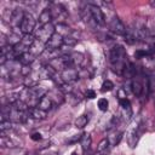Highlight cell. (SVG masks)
<instances>
[{
    "label": "cell",
    "instance_id": "6da1fadb",
    "mask_svg": "<svg viewBox=\"0 0 155 155\" xmlns=\"http://www.w3.org/2000/svg\"><path fill=\"white\" fill-rule=\"evenodd\" d=\"M126 62H127V54L125 48L121 45H115L110 50V63L113 70L119 75L125 74V71L128 69Z\"/></svg>",
    "mask_w": 155,
    "mask_h": 155
},
{
    "label": "cell",
    "instance_id": "7a4b0ae2",
    "mask_svg": "<svg viewBox=\"0 0 155 155\" xmlns=\"http://www.w3.org/2000/svg\"><path fill=\"white\" fill-rule=\"evenodd\" d=\"M56 30V27L52 24V23H48V24H45V25H41L38 30H36V33H35V39L38 40V41H40V42H42V44H45L46 45V42L51 39V36L56 33L54 31Z\"/></svg>",
    "mask_w": 155,
    "mask_h": 155
},
{
    "label": "cell",
    "instance_id": "3957f363",
    "mask_svg": "<svg viewBox=\"0 0 155 155\" xmlns=\"http://www.w3.org/2000/svg\"><path fill=\"white\" fill-rule=\"evenodd\" d=\"M35 25H36V21L33 17V15L29 12H25L23 21L19 25V31L23 34H31L35 29Z\"/></svg>",
    "mask_w": 155,
    "mask_h": 155
},
{
    "label": "cell",
    "instance_id": "277c9868",
    "mask_svg": "<svg viewBox=\"0 0 155 155\" xmlns=\"http://www.w3.org/2000/svg\"><path fill=\"white\" fill-rule=\"evenodd\" d=\"M48 10L51 11L52 18L59 21V24H64V21L67 18V10L61 4H51Z\"/></svg>",
    "mask_w": 155,
    "mask_h": 155
},
{
    "label": "cell",
    "instance_id": "5b68a950",
    "mask_svg": "<svg viewBox=\"0 0 155 155\" xmlns=\"http://www.w3.org/2000/svg\"><path fill=\"white\" fill-rule=\"evenodd\" d=\"M87 7H88V11H90L94 23L98 24V25H104L105 24V18H104V15H103L102 10L94 4H88Z\"/></svg>",
    "mask_w": 155,
    "mask_h": 155
},
{
    "label": "cell",
    "instance_id": "8992f818",
    "mask_svg": "<svg viewBox=\"0 0 155 155\" xmlns=\"http://www.w3.org/2000/svg\"><path fill=\"white\" fill-rule=\"evenodd\" d=\"M64 44V36H62L58 33H54L51 39L46 42V50L47 51H57L62 47V45Z\"/></svg>",
    "mask_w": 155,
    "mask_h": 155
},
{
    "label": "cell",
    "instance_id": "52a82bcc",
    "mask_svg": "<svg viewBox=\"0 0 155 155\" xmlns=\"http://www.w3.org/2000/svg\"><path fill=\"white\" fill-rule=\"evenodd\" d=\"M61 79L65 84H71V82H74L75 80L79 79V71H78V69H75L73 67L65 68L61 73Z\"/></svg>",
    "mask_w": 155,
    "mask_h": 155
},
{
    "label": "cell",
    "instance_id": "ba28073f",
    "mask_svg": "<svg viewBox=\"0 0 155 155\" xmlns=\"http://www.w3.org/2000/svg\"><path fill=\"white\" fill-rule=\"evenodd\" d=\"M109 29H110V31H113L114 34H117V35H125L126 31H127L125 24L116 16H114L110 19V22H109Z\"/></svg>",
    "mask_w": 155,
    "mask_h": 155
},
{
    "label": "cell",
    "instance_id": "9c48e42d",
    "mask_svg": "<svg viewBox=\"0 0 155 155\" xmlns=\"http://www.w3.org/2000/svg\"><path fill=\"white\" fill-rule=\"evenodd\" d=\"M25 15V11H23L22 8H15L12 12H11V16H10V24L16 28V27H19L22 21H23V17Z\"/></svg>",
    "mask_w": 155,
    "mask_h": 155
},
{
    "label": "cell",
    "instance_id": "30bf717a",
    "mask_svg": "<svg viewBox=\"0 0 155 155\" xmlns=\"http://www.w3.org/2000/svg\"><path fill=\"white\" fill-rule=\"evenodd\" d=\"M46 96L52 101L53 105H59V104H62V103H63V101H64L63 94H62V92H61L58 88H57V90H52V91L47 92V93H46Z\"/></svg>",
    "mask_w": 155,
    "mask_h": 155
},
{
    "label": "cell",
    "instance_id": "8fae6325",
    "mask_svg": "<svg viewBox=\"0 0 155 155\" xmlns=\"http://www.w3.org/2000/svg\"><path fill=\"white\" fill-rule=\"evenodd\" d=\"M148 87H149V85L144 87V86H143V84H142L139 80H137V79H133V80H132V82H131L132 92H133L137 97H140V96H142V93L144 92V88L148 91Z\"/></svg>",
    "mask_w": 155,
    "mask_h": 155
},
{
    "label": "cell",
    "instance_id": "7c38bea8",
    "mask_svg": "<svg viewBox=\"0 0 155 155\" xmlns=\"http://www.w3.org/2000/svg\"><path fill=\"white\" fill-rule=\"evenodd\" d=\"M29 115H30L31 119L40 121V120H45V119H46L47 111H44V110H41L40 108H38V107H33V108L29 109Z\"/></svg>",
    "mask_w": 155,
    "mask_h": 155
},
{
    "label": "cell",
    "instance_id": "4fadbf2b",
    "mask_svg": "<svg viewBox=\"0 0 155 155\" xmlns=\"http://www.w3.org/2000/svg\"><path fill=\"white\" fill-rule=\"evenodd\" d=\"M35 58H36V56H34L31 52H25V53H23L22 56H19L18 57V62L22 64V65H30L31 63H34L35 62Z\"/></svg>",
    "mask_w": 155,
    "mask_h": 155
},
{
    "label": "cell",
    "instance_id": "5bb4252c",
    "mask_svg": "<svg viewBox=\"0 0 155 155\" xmlns=\"http://www.w3.org/2000/svg\"><path fill=\"white\" fill-rule=\"evenodd\" d=\"M36 107L38 108H40L41 110H44V111H48L52 107H53V103H52V101L45 94V96H42L41 98H40V101L38 102V104H36Z\"/></svg>",
    "mask_w": 155,
    "mask_h": 155
},
{
    "label": "cell",
    "instance_id": "9a60e30c",
    "mask_svg": "<svg viewBox=\"0 0 155 155\" xmlns=\"http://www.w3.org/2000/svg\"><path fill=\"white\" fill-rule=\"evenodd\" d=\"M52 19H53V18H52L51 11H50L48 8L42 10V12L39 15V23H40L41 25H45V24L51 23V21H52Z\"/></svg>",
    "mask_w": 155,
    "mask_h": 155
},
{
    "label": "cell",
    "instance_id": "2e32d148",
    "mask_svg": "<svg viewBox=\"0 0 155 155\" xmlns=\"http://www.w3.org/2000/svg\"><path fill=\"white\" fill-rule=\"evenodd\" d=\"M91 143H92V138L88 133H82L81 137H80V144H81V148L84 151H87L91 147Z\"/></svg>",
    "mask_w": 155,
    "mask_h": 155
},
{
    "label": "cell",
    "instance_id": "e0dca14e",
    "mask_svg": "<svg viewBox=\"0 0 155 155\" xmlns=\"http://www.w3.org/2000/svg\"><path fill=\"white\" fill-rule=\"evenodd\" d=\"M87 122H88V116L87 115H81L75 120V126L79 127V128H82L87 125Z\"/></svg>",
    "mask_w": 155,
    "mask_h": 155
},
{
    "label": "cell",
    "instance_id": "ac0fdd59",
    "mask_svg": "<svg viewBox=\"0 0 155 155\" xmlns=\"http://www.w3.org/2000/svg\"><path fill=\"white\" fill-rule=\"evenodd\" d=\"M108 147H109V139H108V138H104V139H102V140L99 142V144H98V147H97V151H98V153L107 151Z\"/></svg>",
    "mask_w": 155,
    "mask_h": 155
},
{
    "label": "cell",
    "instance_id": "d6986e66",
    "mask_svg": "<svg viewBox=\"0 0 155 155\" xmlns=\"http://www.w3.org/2000/svg\"><path fill=\"white\" fill-rule=\"evenodd\" d=\"M11 125H12V121L11 120H4L0 122V131L1 132H6V131H10L11 130Z\"/></svg>",
    "mask_w": 155,
    "mask_h": 155
},
{
    "label": "cell",
    "instance_id": "ffe728a7",
    "mask_svg": "<svg viewBox=\"0 0 155 155\" xmlns=\"http://www.w3.org/2000/svg\"><path fill=\"white\" fill-rule=\"evenodd\" d=\"M114 87V84L110 81V80H105L103 84H102V92H108V91H111Z\"/></svg>",
    "mask_w": 155,
    "mask_h": 155
},
{
    "label": "cell",
    "instance_id": "44dd1931",
    "mask_svg": "<svg viewBox=\"0 0 155 155\" xmlns=\"http://www.w3.org/2000/svg\"><path fill=\"white\" fill-rule=\"evenodd\" d=\"M119 102H120V105L124 110H131V103H130L128 98H121Z\"/></svg>",
    "mask_w": 155,
    "mask_h": 155
},
{
    "label": "cell",
    "instance_id": "7402d4cb",
    "mask_svg": "<svg viewBox=\"0 0 155 155\" xmlns=\"http://www.w3.org/2000/svg\"><path fill=\"white\" fill-rule=\"evenodd\" d=\"M108 105H109V102L105 99V98H101L98 101V108L102 110V111H107L108 110Z\"/></svg>",
    "mask_w": 155,
    "mask_h": 155
},
{
    "label": "cell",
    "instance_id": "603a6c76",
    "mask_svg": "<svg viewBox=\"0 0 155 155\" xmlns=\"http://www.w3.org/2000/svg\"><path fill=\"white\" fill-rule=\"evenodd\" d=\"M153 51H144V50H138L134 52V57L136 58H143V57H147L149 54H151Z\"/></svg>",
    "mask_w": 155,
    "mask_h": 155
},
{
    "label": "cell",
    "instance_id": "cb8c5ba5",
    "mask_svg": "<svg viewBox=\"0 0 155 155\" xmlns=\"http://www.w3.org/2000/svg\"><path fill=\"white\" fill-rule=\"evenodd\" d=\"M76 42H78V39H75V38H73L70 35L64 38V44L68 45V46H74V45H76Z\"/></svg>",
    "mask_w": 155,
    "mask_h": 155
},
{
    "label": "cell",
    "instance_id": "d4e9b609",
    "mask_svg": "<svg viewBox=\"0 0 155 155\" xmlns=\"http://www.w3.org/2000/svg\"><path fill=\"white\" fill-rule=\"evenodd\" d=\"M85 96L87 98H90V99H93V98H96V92L93 90H87L86 93H85Z\"/></svg>",
    "mask_w": 155,
    "mask_h": 155
},
{
    "label": "cell",
    "instance_id": "484cf974",
    "mask_svg": "<svg viewBox=\"0 0 155 155\" xmlns=\"http://www.w3.org/2000/svg\"><path fill=\"white\" fill-rule=\"evenodd\" d=\"M31 139L38 142V140H40V139H41V134H40L39 132H35V133H33V134H31Z\"/></svg>",
    "mask_w": 155,
    "mask_h": 155
},
{
    "label": "cell",
    "instance_id": "4316f807",
    "mask_svg": "<svg viewBox=\"0 0 155 155\" xmlns=\"http://www.w3.org/2000/svg\"><path fill=\"white\" fill-rule=\"evenodd\" d=\"M41 155H58L56 151H46V153H42Z\"/></svg>",
    "mask_w": 155,
    "mask_h": 155
},
{
    "label": "cell",
    "instance_id": "83f0119b",
    "mask_svg": "<svg viewBox=\"0 0 155 155\" xmlns=\"http://www.w3.org/2000/svg\"><path fill=\"white\" fill-rule=\"evenodd\" d=\"M150 5H151L153 7H155V1H150Z\"/></svg>",
    "mask_w": 155,
    "mask_h": 155
},
{
    "label": "cell",
    "instance_id": "f1b7e54d",
    "mask_svg": "<svg viewBox=\"0 0 155 155\" xmlns=\"http://www.w3.org/2000/svg\"><path fill=\"white\" fill-rule=\"evenodd\" d=\"M154 104H155V102H154Z\"/></svg>",
    "mask_w": 155,
    "mask_h": 155
}]
</instances>
